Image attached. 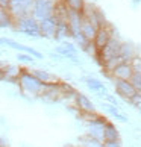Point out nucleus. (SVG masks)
Instances as JSON below:
<instances>
[{"label":"nucleus","mask_w":141,"mask_h":147,"mask_svg":"<svg viewBox=\"0 0 141 147\" xmlns=\"http://www.w3.org/2000/svg\"><path fill=\"white\" fill-rule=\"evenodd\" d=\"M114 118H115L117 120V121H120V123H128V117L126 115H124V114H121L120 111H118L117 114H114V115H112Z\"/></svg>","instance_id":"obj_29"},{"label":"nucleus","mask_w":141,"mask_h":147,"mask_svg":"<svg viewBox=\"0 0 141 147\" xmlns=\"http://www.w3.org/2000/svg\"><path fill=\"white\" fill-rule=\"evenodd\" d=\"M132 74H134L132 64L131 62H120V64H117L115 67L111 70L109 78L111 79H124V80H129Z\"/></svg>","instance_id":"obj_13"},{"label":"nucleus","mask_w":141,"mask_h":147,"mask_svg":"<svg viewBox=\"0 0 141 147\" xmlns=\"http://www.w3.org/2000/svg\"><path fill=\"white\" fill-rule=\"evenodd\" d=\"M114 35H115L114 26H112L111 23H106L105 26H100V28L97 29L96 35H94V38H93V44L96 46L97 50H100L102 47H105V44L111 40Z\"/></svg>","instance_id":"obj_5"},{"label":"nucleus","mask_w":141,"mask_h":147,"mask_svg":"<svg viewBox=\"0 0 141 147\" xmlns=\"http://www.w3.org/2000/svg\"><path fill=\"white\" fill-rule=\"evenodd\" d=\"M53 8H55V2L53 0H46V2H34L30 14L40 21L43 18L52 17L53 15Z\"/></svg>","instance_id":"obj_9"},{"label":"nucleus","mask_w":141,"mask_h":147,"mask_svg":"<svg viewBox=\"0 0 141 147\" xmlns=\"http://www.w3.org/2000/svg\"><path fill=\"white\" fill-rule=\"evenodd\" d=\"M17 59H18V62H23V64H32L35 61L34 56L29 55V53H24V52H18Z\"/></svg>","instance_id":"obj_25"},{"label":"nucleus","mask_w":141,"mask_h":147,"mask_svg":"<svg viewBox=\"0 0 141 147\" xmlns=\"http://www.w3.org/2000/svg\"><path fill=\"white\" fill-rule=\"evenodd\" d=\"M131 64H132V68H134V71H141V55H137L132 61H131Z\"/></svg>","instance_id":"obj_28"},{"label":"nucleus","mask_w":141,"mask_h":147,"mask_svg":"<svg viewBox=\"0 0 141 147\" xmlns=\"http://www.w3.org/2000/svg\"><path fill=\"white\" fill-rule=\"evenodd\" d=\"M131 84L134 85V88L137 92L141 94V71H134V74L131 76Z\"/></svg>","instance_id":"obj_24"},{"label":"nucleus","mask_w":141,"mask_h":147,"mask_svg":"<svg viewBox=\"0 0 141 147\" xmlns=\"http://www.w3.org/2000/svg\"><path fill=\"white\" fill-rule=\"evenodd\" d=\"M40 26V34L41 38H47V40H55V34H56V18L53 17H47L38 21Z\"/></svg>","instance_id":"obj_10"},{"label":"nucleus","mask_w":141,"mask_h":147,"mask_svg":"<svg viewBox=\"0 0 141 147\" xmlns=\"http://www.w3.org/2000/svg\"><path fill=\"white\" fill-rule=\"evenodd\" d=\"M5 46V42H3V36H0V47Z\"/></svg>","instance_id":"obj_33"},{"label":"nucleus","mask_w":141,"mask_h":147,"mask_svg":"<svg viewBox=\"0 0 141 147\" xmlns=\"http://www.w3.org/2000/svg\"><path fill=\"white\" fill-rule=\"evenodd\" d=\"M79 147H103V141L85 134L79 138Z\"/></svg>","instance_id":"obj_22"},{"label":"nucleus","mask_w":141,"mask_h":147,"mask_svg":"<svg viewBox=\"0 0 141 147\" xmlns=\"http://www.w3.org/2000/svg\"><path fill=\"white\" fill-rule=\"evenodd\" d=\"M11 0H0V9H9Z\"/></svg>","instance_id":"obj_30"},{"label":"nucleus","mask_w":141,"mask_h":147,"mask_svg":"<svg viewBox=\"0 0 141 147\" xmlns=\"http://www.w3.org/2000/svg\"><path fill=\"white\" fill-rule=\"evenodd\" d=\"M50 58L55 59V61H62V56H59L56 52H52V53H50Z\"/></svg>","instance_id":"obj_31"},{"label":"nucleus","mask_w":141,"mask_h":147,"mask_svg":"<svg viewBox=\"0 0 141 147\" xmlns=\"http://www.w3.org/2000/svg\"><path fill=\"white\" fill-rule=\"evenodd\" d=\"M34 2H46V0H34ZM53 2H55V0H53Z\"/></svg>","instance_id":"obj_35"},{"label":"nucleus","mask_w":141,"mask_h":147,"mask_svg":"<svg viewBox=\"0 0 141 147\" xmlns=\"http://www.w3.org/2000/svg\"><path fill=\"white\" fill-rule=\"evenodd\" d=\"M0 147H8V144H6V141H5L3 138H0Z\"/></svg>","instance_id":"obj_32"},{"label":"nucleus","mask_w":141,"mask_h":147,"mask_svg":"<svg viewBox=\"0 0 141 147\" xmlns=\"http://www.w3.org/2000/svg\"><path fill=\"white\" fill-rule=\"evenodd\" d=\"M138 53V49L135 44H132V42H128V41H123L121 44V49H120V59L121 62H131L132 59L137 56Z\"/></svg>","instance_id":"obj_16"},{"label":"nucleus","mask_w":141,"mask_h":147,"mask_svg":"<svg viewBox=\"0 0 141 147\" xmlns=\"http://www.w3.org/2000/svg\"><path fill=\"white\" fill-rule=\"evenodd\" d=\"M32 6H34V0H11L8 11L15 20L20 17H24V15H29Z\"/></svg>","instance_id":"obj_7"},{"label":"nucleus","mask_w":141,"mask_h":147,"mask_svg":"<svg viewBox=\"0 0 141 147\" xmlns=\"http://www.w3.org/2000/svg\"><path fill=\"white\" fill-rule=\"evenodd\" d=\"M115 138H120V132H118L115 124L108 120L103 126V140H115Z\"/></svg>","instance_id":"obj_20"},{"label":"nucleus","mask_w":141,"mask_h":147,"mask_svg":"<svg viewBox=\"0 0 141 147\" xmlns=\"http://www.w3.org/2000/svg\"><path fill=\"white\" fill-rule=\"evenodd\" d=\"M30 71L34 73L43 84H52V82H58V80H59L52 71L44 70V68H35V70H30Z\"/></svg>","instance_id":"obj_18"},{"label":"nucleus","mask_w":141,"mask_h":147,"mask_svg":"<svg viewBox=\"0 0 141 147\" xmlns=\"http://www.w3.org/2000/svg\"><path fill=\"white\" fill-rule=\"evenodd\" d=\"M20 73H21V67H18L15 64H5V67L2 68V80L17 84Z\"/></svg>","instance_id":"obj_15"},{"label":"nucleus","mask_w":141,"mask_h":147,"mask_svg":"<svg viewBox=\"0 0 141 147\" xmlns=\"http://www.w3.org/2000/svg\"><path fill=\"white\" fill-rule=\"evenodd\" d=\"M62 3L65 5L70 11H78V12H82L86 0H62Z\"/></svg>","instance_id":"obj_23"},{"label":"nucleus","mask_w":141,"mask_h":147,"mask_svg":"<svg viewBox=\"0 0 141 147\" xmlns=\"http://www.w3.org/2000/svg\"><path fill=\"white\" fill-rule=\"evenodd\" d=\"M59 82H52V84H46L44 85V90L41 92V99L43 100H47V102H56V100H61L62 96H61V86H59Z\"/></svg>","instance_id":"obj_12"},{"label":"nucleus","mask_w":141,"mask_h":147,"mask_svg":"<svg viewBox=\"0 0 141 147\" xmlns=\"http://www.w3.org/2000/svg\"><path fill=\"white\" fill-rule=\"evenodd\" d=\"M3 42H5V46H6V47H11V49L18 50V52L29 53V55H32L35 59H43V58H44V55H43L40 50H36V49H34V47H29V46H24V44H21V42L15 41V40H11V38H5L3 36Z\"/></svg>","instance_id":"obj_11"},{"label":"nucleus","mask_w":141,"mask_h":147,"mask_svg":"<svg viewBox=\"0 0 141 147\" xmlns=\"http://www.w3.org/2000/svg\"><path fill=\"white\" fill-rule=\"evenodd\" d=\"M55 52L59 56H62V59H68L74 64H79V49L76 47L74 42H68L64 40L61 44L55 47Z\"/></svg>","instance_id":"obj_4"},{"label":"nucleus","mask_w":141,"mask_h":147,"mask_svg":"<svg viewBox=\"0 0 141 147\" xmlns=\"http://www.w3.org/2000/svg\"><path fill=\"white\" fill-rule=\"evenodd\" d=\"M137 108H138V111H140V114H141V103H140V105H138Z\"/></svg>","instance_id":"obj_34"},{"label":"nucleus","mask_w":141,"mask_h":147,"mask_svg":"<svg viewBox=\"0 0 141 147\" xmlns=\"http://www.w3.org/2000/svg\"><path fill=\"white\" fill-rule=\"evenodd\" d=\"M103 108H105V111H106L108 114H111V115H114V114H117L118 111H120V108H118V106L111 105V103H108V102L103 103Z\"/></svg>","instance_id":"obj_27"},{"label":"nucleus","mask_w":141,"mask_h":147,"mask_svg":"<svg viewBox=\"0 0 141 147\" xmlns=\"http://www.w3.org/2000/svg\"><path fill=\"white\" fill-rule=\"evenodd\" d=\"M67 147H79V146H67Z\"/></svg>","instance_id":"obj_37"},{"label":"nucleus","mask_w":141,"mask_h":147,"mask_svg":"<svg viewBox=\"0 0 141 147\" xmlns=\"http://www.w3.org/2000/svg\"><path fill=\"white\" fill-rule=\"evenodd\" d=\"M17 85L20 91L23 92L24 96H30V97H40L43 90H44V85L36 76L28 68H21V73L18 76Z\"/></svg>","instance_id":"obj_1"},{"label":"nucleus","mask_w":141,"mask_h":147,"mask_svg":"<svg viewBox=\"0 0 141 147\" xmlns=\"http://www.w3.org/2000/svg\"><path fill=\"white\" fill-rule=\"evenodd\" d=\"M103 147H123V143L120 138L115 140H103Z\"/></svg>","instance_id":"obj_26"},{"label":"nucleus","mask_w":141,"mask_h":147,"mask_svg":"<svg viewBox=\"0 0 141 147\" xmlns=\"http://www.w3.org/2000/svg\"><path fill=\"white\" fill-rule=\"evenodd\" d=\"M82 82L86 85V88L91 90L93 92H96V94H99L100 97H105V94L108 92L105 84L102 82V80H99L97 78H93V76H85V78H82Z\"/></svg>","instance_id":"obj_14"},{"label":"nucleus","mask_w":141,"mask_h":147,"mask_svg":"<svg viewBox=\"0 0 141 147\" xmlns=\"http://www.w3.org/2000/svg\"><path fill=\"white\" fill-rule=\"evenodd\" d=\"M12 29L15 32H20V34H23L26 36H30V38H41L38 20L32 14L24 15V17H20V18H15Z\"/></svg>","instance_id":"obj_2"},{"label":"nucleus","mask_w":141,"mask_h":147,"mask_svg":"<svg viewBox=\"0 0 141 147\" xmlns=\"http://www.w3.org/2000/svg\"><path fill=\"white\" fill-rule=\"evenodd\" d=\"M114 80V90H115V94L120 97V99L129 102L132 97L137 94L134 85L131 84V80H124V79H112Z\"/></svg>","instance_id":"obj_8"},{"label":"nucleus","mask_w":141,"mask_h":147,"mask_svg":"<svg viewBox=\"0 0 141 147\" xmlns=\"http://www.w3.org/2000/svg\"><path fill=\"white\" fill-rule=\"evenodd\" d=\"M121 44L123 41L118 38L117 35H114L109 41L105 44V47H102L99 53H97V62H99L100 65L109 61V59H114V58H118V55H120V49H121Z\"/></svg>","instance_id":"obj_3"},{"label":"nucleus","mask_w":141,"mask_h":147,"mask_svg":"<svg viewBox=\"0 0 141 147\" xmlns=\"http://www.w3.org/2000/svg\"><path fill=\"white\" fill-rule=\"evenodd\" d=\"M73 103H74V106L78 108V111L80 112V115H88V114L97 112L96 105L93 103V100H91L86 94H84V92H79V91L76 92Z\"/></svg>","instance_id":"obj_6"},{"label":"nucleus","mask_w":141,"mask_h":147,"mask_svg":"<svg viewBox=\"0 0 141 147\" xmlns=\"http://www.w3.org/2000/svg\"><path fill=\"white\" fill-rule=\"evenodd\" d=\"M0 80H2V68H0Z\"/></svg>","instance_id":"obj_36"},{"label":"nucleus","mask_w":141,"mask_h":147,"mask_svg":"<svg viewBox=\"0 0 141 147\" xmlns=\"http://www.w3.org/2000/svg\"><path fill=\"white\" fill-rule=\"evenodd\" d=\"M14 17L8 9H0V29H12Z\"/></svg>","instance_id":"obj_21"},{"label":"nucleus","mask_w":141,"mask_h":147,"mask_svg":"<svg viewBox=\"0 0 141 147\" xmlns=\"http://www.w3.org/2000/svg\"><path fill=\"white\" fill-rule=\"evenodd\" d=\"M70 38V28H68V23L65 20H56V34H55V40L58 41H64Z\"/></svg>","instance_id":"obj_19"},{"label":"nucleus","mask_w":141,"mask_h":147,"mask_svg":"<svg viewBox=\"0 0 141 147\" xmlns=\"http://www.w3.org/2000/svg\"><path fill=\"white\" fill-rule=\"evenodd\" d=\"M55 2H58V0H55Z\"/></svg>","instance_id":"obj_38"},{"label":"nucleus","mask_w":141,"mask_h":147,"mask_svg":"<svg viewBox=\"0 0 141 147\" xmlns=\"http://www.w3.org/2000/svg\"><path fill=\"white\" fill-rule=\"evenodd\" d=\"M97 29H99V28H97L94 23H91L88 18L84 17L82 24H80V32H82V35L86 38V40H88V41H93V38H94V35H96Z\"/></svg>","instance_id":"obj_17"}]
</instances>
